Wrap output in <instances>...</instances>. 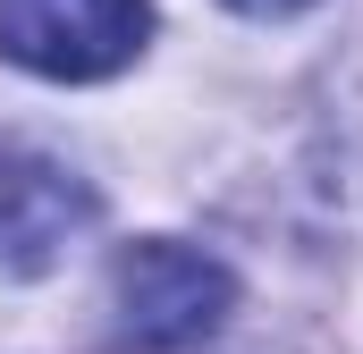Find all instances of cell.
Returning a JSON list of instances; mask_svg holds the SVG:
<instances>
[{"label":"cell","instance_id":"3","mask_svg":"<svg viewBox=\"0 0 363 354\" xmlns=\"http://www.w3.org/2000/svg\"><path fill=\"white\" fill-rule=\"evenodd\" d=\"M93 228V185L34 144H0V278H43Z\"/></svg>","mask_w":363,"mask_h":354},{"label":"cell","instance_id":"2","mask_svg":"<svg viewBox=\"0 0 363 354\" xmlns=\"http://www.w3.org/2000/svg\"><path fill=\"white\" fill-rule=\"evenodd\" d=\"M152 34L144 0H0V59L60 76V85H93L118 76Z\"/></svg>","mask_w":363,"mask_h":354},{"label":"cell","instance_id":"4","mask_svg":"<svg viewBox=\"0 0 363 354\" xmlns=\"http://www.w3.org/2000/svg\"><path fill=\"white\" fill-rule=\"evenodd\" d=\"M228 8H245V17H287V8H304V0H228Z\"/></svg>","mask_w":363,"mask_h":354},{"label":"cell","instance_id":"1","mask_svg":"<svg viewBox=\"0 0 363 354\" xmlns=\"http://www.w3.org/2000/svg\"><path fill=\"white\" fill-rule=\"evenodd\" d=\"M228 312H237V278L203 245L144 236L110 262V354H186L220 338Z\"/></svg>","mask_w":363,"mask_h":354}]
</instances>
